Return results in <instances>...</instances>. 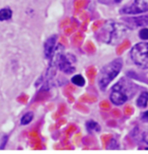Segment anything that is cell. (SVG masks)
<instances>
[{"mask_svg":"<svg viewBox=\"0 0 148 154\" xmlns=\"http://www.w3.org/2000/svg\"><path fill=\"white\" fill-rule=\"evenodd\" d=\"M127 32L128 27L124 24L114 23V21H108L100 29L97 34V38L103 43L115 45L121 42Z\"/></svg>","mask_w":148,"mask_h":154,"instance_id":"cell-1","label":"cell"},{"mask_svg":"<svg viewBox=\"0 0 148 154\" xmlns=\"http://www.w3.org/2000/svg\"><path fill=\"white\" fill-rule=\"evenodd\" d=\"M123 61L121 58L113 60L101 68L100 74H98V86L101 90H105L109 86V83L119 75L120 71L122 69Z\"/></svg>","mask_w":148,"mask_h":154,"instance_id":"cell-2","label":"cell"},{"mask_svg":"<svg viewBox=\"0 0 148 154\" xmlns=\"http://www.w3.org/2000/svg\"><path fill=\"white\" fill-rule=\"evenodd\" d=\"M131 58L137 66L148 68V42L136 44L131 50Z\"/></svg>","mask_w":148,"mask_h":154,"instance_id":"cell-3","label":"cell"},{"mask_svg":"<svg viewBox=\"0 0 148 154\" xmlns=\"http://www.w3.org/2000/svg\"><path fill=\"white\" fill-rule=\"evenodd\" d=\"M109 98H111L112 103L114 104H117V106H121L128 100V87L126 86L125 83H123V81H120L119 83L115 85L111 92V95H109Z\"/></svg>","mask_w":148,"mask_h":154,"instance_id":"cell-4","label":"cell"},{"mask_svg":"<svg viewBox=\"0 0 148 154\" xmlns=\"http://www.w3.org/2000/svg\"><path fill=\"white\" fill-rule=\"evenodd\" d=\"M76 62V59L71 54H61L57 58V65L61 71L66 74L73 73L75 71L74 63Z\"/></svg>","mask_w":148,"mask_h":154,"instance_id":"cell-5","label":"cell"},{"mask_svg":"<svg viewBox=\"0 0 148 154\" xmlns=\"http://www.w3.org/2000/svg\"><path fill=\"white\" fill-rule=\"evenodd\" d=\"M148 11V0H134L132 4L123 7L121 13L123 14H137Z\"/></svg>","mask_w":148,"mask_h":154,"instance_id":"cell-6","label":"cell"},{"mask_svg":"<svg viewBox=\"0 0 148 154\" xmlns=\"http://www.w3.org/2000/svg\"><path fill=\"white\" fill-rule=\"evenodd\" d=\"M57 35H52L44 44V54L47 59H51L53 57L55 46H56Z\"/></svg>","mask_w":148,"mask_h":154,"instance_id":"cell-7","label":"cell"},{"mask_svg":"<svg viewBox=\"0 0 148 154\" xmlns=\"http://www.w3.org/2000/svg\"><path fill=\"white\" fill-rule=\"evenodd\" d=\"M125 20L135 26H148V15L135 16V17L126 18Z\"/></svg>","mask_w":148,"mask_h":154,"instance_id":"cell-8","label":"cell"},{"mask_svg":"<svg viewBox=\"0 0 148 154\" xmlns=\"http://www.w3.org/2000/svg\"><path fill=\"white\" fill-rule=\"evenodd\" d=\"M12 17V10L9 7H3L0 9V21L10 20Z\"/></svg>","mask_w":148,"mask_h":154,"instance_id":"cell-9","label":"cell"},{"mask_svg":"<svg viewBox=\"0 0 148 154\" xmlns=\"http://www.w3.org/2000/svg\"><path fill=\"white\" fill-rule=\"evenodd\" d=\"M148 104V92L147 91H143L139 95V97L137 98V106L141 109L146 108Z\"/></svg>","mask_w":148,"mask_h":154,"instance_id":"cell-10","label":"cell"},{"mask_svg":"<svg viewBox=\"0 0 148 154\" xmlns=\"http://www.w3.org/2000/svg\"><path fill=\"white\" fill-rule=\"evenodd\" d=\"M32 119H34V114L31 112H29L24 114L23 117H21L20 124H21V125H29V124L32 121Z\"/></svg>","mask_w":148,"mask_h":154,"instance_id":"cell-11","label":"cell"},{"mask_svg":"<svg viewBox=\"0 0 148 154\" xmlns=\"http://www.w3.org/2000/svg\"><path fill=\"white\" fill-rule=\"evenodd\" d=\"M71 80H72L73 84L77 85V86H83V85L85 84V80H84V78L82 77V75H80V74L74 75Z\"/></svg>","mask_w":148,"mask_h":154,"instance_id":"cell-12","label":"cell"},{"mask_svg":"<svg viewBox=\"0 0 148 154\" xmlns=\"http://www.w3.org/2000/svg\"><path fill=\"white\" fill-rule=\"evenodd\" d=\"M86 127L89 131H92V132H98L100 130V125H98L97 122H94V121H88V122L86 123Z\"/></svg>","mask_w":148,"mask_h":154,"instance_id":"cell-13","label":"cell"},{"mask_svg":"<svg viewBox=\"0 0 148 154\" xmlns=\"http://www.w3.org/2000/svg\"><path fill=\"white\" fill-rule=\"evenodd\" d=\"M139 37L140 38L144 41H148V29L147 27H144V29H140V32H139Z\"/></svg>","mask_w":148,"mask_h":154,"instance_id":"cell-14","label":"cell"},{"mask_svg":"<svg viewBox=\"0 0 148 154\" xmlns=\"http://www.w3.org/2000/svg\"><path fill=\"white\" fill-rule=\"evenodd\" d=\"M141 121H143V122H145V123H148V111L142 112Z\"/></svg>","mask_w":148,"mask_h":154,"instance_id":"cell-15","label":"cell"},{"mask_svg":"<svg viewBox=\"0 0 148 154\" xmlns=\"http://www.w3.org/2000/svg\"><path fill=\"white\" fill-rule=\"evenodd\" d=\"M142 140H143L145 143H147V144H148V130L145 131L144 133L142 134Z\"/></svg>","mask_w":148,"mask_h":154,"instance_id":"cell-16","label":"cell"},{"mask_svg":"<svg viewBox=\"0 0 148 154\" xmlns=\"http://www.w3.org/2000/svg\"><path fill=\"white\" fill-rule=\"evenodd\" d=\"M122 0H115V2H117V3H119V2H121Z\"/></svg>","mask_w":148,"mask_h":154,"instance_id":"cell-17","label":"cell"}]
</instances>
